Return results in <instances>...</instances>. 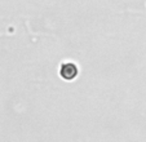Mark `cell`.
Listing matches in <instances>:
<instances>
[{
	"mask_svg": "<svg viewBox=\"0 0 146 142\" xmlns=\"http://www.w3.org/2000/svg\"><path fill=\"white\" fill-rule=\"evenodd\" d=\"M79 74V70H78V66L72 62H65L61 65L60 67V75L62 76V79L67 80H74L75 78Z\"/></svg>",
	"mask_w": 146,
	"mask_h": 142,
	"instance_id": "cell-1",
	"label": "cell"
}]
</instances>
